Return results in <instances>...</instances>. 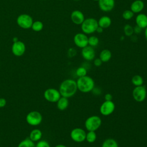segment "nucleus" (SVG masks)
<instances>
[{"mask_svg":"<svg viewBox=\"0 0 147 147\" xmlns=\"http://www.w3.org/2000/svg\"><path fill=\"white\" fill-rule=\"evenodd\" d=\"M59 91L61 96L67 98L75 95L78 91L76 80L72 79H67L60 84Z\"/></svg>","mask_w":147,"mask_h":147,"instance_id":"nucleus-1","label":"nucleus"},{"mask_svg":"<svg viewBox=\"0 0 147 147\" xmlns=\"http://www.w3.org/2000/svg\"><path fill=\"white\" fill-rule=\"evenodd\" d=\"M76 82L78 90L83 93L91 92L95 87V82L94 79L88 75L78 78Z\"/></svg>","mask_w":147,"mask_h":147,"instance_id":"nucleus-2","label":"nucleus"},{"mask_svg":"<svg viewBox=\"0 0 147 147\" xmlns=\"http://www.w3.org/2000/svg\"><path fill=\"white\" fill-rule=\"evenodd\" d=\"M81 25V29L83 33L86 34H91L95 32L98 26V21L94 18H85Z\"/></svg>","mask_w":147,"mask_h":147,"instance_id":"nucleus-3","label":"nucleus"},{"mask_svg":"<svg viewBox=\"0 0 147 147\" xmlns=\"http://www.w3.org/2000/svg\"><path fill=\"white\" fill-rule=\"evenodd\" d=\"M102 125V119L98 115L88 117L84 122V127L87 131L97 130Z\"/></svg>","mask_w":147,"mask_h":147,"instance_id":"nucleus-4","label":"nucleus"},{"mask_svg":"<svg viewBox=\"0 0 147 147\" xmlns=\"http://www.w3.org/2000/svg\"><path fill=\"white\" fill-rule=\"evenodd\" d=\"M147 91L145 86H140L134 88L132 91V96L133 99L137 102H142L146 98Z\"/></svg>","mask_w":147,"mask_h":147,"instance_id":"nucleus-5","label":"nucleus"},{"mask_svg":"<svg viewBox=\"0 0 147 147\" xmlns=\"http://www.w3.org/2000/svg\"><path fill=\"white\" fill-rule=\"evenodd\" d=\"M42 120L41 114L37 111H32L29 112L26 117V121L27 123L31 126H37L40 124Z\"/></svg>","mask_w":147,"mask_h":147,"instance_id":"nucleus-6","label":"nucleus"},{"mask_svg":"<svg viewBox=\"0 0 147 147\" xmlns=\"http://www.w3.org/2000/svg\"><path fill=\"white\" fill-rule=\"evenodd\" d=\"M86 132L80 127H76L73 129L70 133V137L72 141L75 142L80 143L86 140Z\"/></svg>","mask_w":147,"mask_h":147,"instance_id":"nucleus-7","label":"nucleus"},{"mask_svg":"<svg viewBox=\"0 0 147 147\" xmlns=\"http://www.w3.org/2000/svg\"><path fill=\"white\" fill-rule=\"evenodd\" d=\"M33 22L32 17L26 14H20L17 18L18 25L22 29H27L32 27Z\"/></svg>","mask_w":147,"mask_h":147,"instance_id":"nucleus-8","label":"nucleus"},{"mask_svg":"<svg viewBox=\"0 0 147 147\" xmlns=\"http://www.w3.org/2000/svg\"><path fill=\"white\" fill-rule=\"evenodd\" d=\"M61 96L59 91L53 88H48L44 92V98L47 101L52 103L56 102Z\"/></svg>","mask_w":147,"mask_h":147,"instance_id":"nucleus-9","label":"nucleus"},{"mask_svg":"<svg viewBox=\"0 0 147 147\" xmlns=\"http://www.w3.org/2000/svg\"><path fill=\"white\" fill-rule=\"evenodd\" d=\"M115 109V105L112 100H105L101 104L99 111L102 115L109 116L114 111Z\"/></svg>","mask_w":147,"mask_h":147,"instance_id":"nucleus-10","label":"nucleus"},{"mask_svg":"<svg viewBox=\"0 0 147 147\" xmlns=\"http://www.w3.org/2000/svg\"><path fill=\"white\" fill-rule=\"evenodd\" d=\"M88 38L84 33H78L74 36V42L77 47L82 49L88 45Z\"/></svg>","mask_w":147,"mask_h":147,"instance_id":"nucleus-11","label":"nucleus"},{"mask_svg":"<svg viewBox=\"0 0 147 147\" xmlns=\"http://www.w3.org/2000/svg\"><path fill=\"white\" fill-rule=\"evenodd\" d=\"M26 47L25 44L21 41L13 42L11 47V52L16 56H21L25 52Z\"/></svg>","mask_w":147,"mask_h":147,"instance_id":"nucleus-12","label":"nucleus"},{"mask_svg":"<svg viewBox=\"0 0 147 147\" xmlns=\"http://www.w3.org/2000/svg\"><path fill=\"white\" fill-rule=\"evenodd\" d=\"M81 54L82 57L86 61H92L95 59V51L94 48L90 45H87L86 47L82 49Z\"/></svg>","mask_w":147,"mask_h":147,"instance_id":"nucleus-13","label":"nucleus"},{"mask_svg":"<svg viewBox=\"0 0 147 147\" xmlns=\"http://www.w3.org/2000/svg\"><path fill=\"white\" fill-rule=\"evenodd\" d=\"M98 6L104 12L111 11L115 6V0H99Z\"/></svg>","mask_w":147,"mask_h":147,"instance_id":"nucleus-14","label":"nucleus"},{"mask_svg":"<svg viewBox=\"0 0 147 147\" xmlns=\"http://www.w3.org/2000/svg\"><path fill=\"white\" fill-rule=\"evenodd\" d=\"M70 17L71 21L77 25H80L85 20L83 13L79 10H75L72 11Z\"/></svg>","mask_w":147,"mask_h":147,"instance_id":"nucleus-15","label":"nucleus"},{"mask_svg":"<svg viewBox=\"0 0 147 147\" xmlns=\"http://www.w3.org/2000/svg\"><path fill=\"white\" fill-rule=\"evenodd\" d=\"M145 7V3L142 0H134L130 5V9L135 14L141 13Z\"/></svg>","mask_w":147,"mask_h":147,"instance_id":"nucleus-16","label":"nucleus"},{"mask_svg":"<svg viewBox=\"0 0 147 147\" xmlns=\"http://www.w3.org/2000/svg\"><path fill=\"white\" fill-rule=\"evenodd\" d=\"M136 25L142 29H144L147 26V15L144 13H138L135 19Z\"/></svg>","mask_w":147,"mask_h":147,"instance_id":"nucleus-17","label":"nucleus"},{"mask_svg":"<svg viewBox=\"0 0 147 147\" xmlns=\"http://www.w3.org/2000/svg\"><path fill=\"white\" fill-rule=\"evenodd\" d=\"M111 19L107 16H103L98 20V24L103 29H106L110 26L111 25Z\"/></svg>","mask_w":147,"mask_h":147,"instance_id":"nucleus-18","label":"nucleus"},{"mask_svg":"<svg viewBox=\"0 0 147 147\" xmlns=\"http://www.w3.org/2000/svg\"><path fill=\"white\" fill-rule=\"evenodd\" d=\"M56 103L57 109L61 111H63L67 109L69 105V100L67 98L61 96Z\"/></svg>","mask_w":147,"mask_h":147,"instance_id":"nucleus-19","label":"nucleus"},{"mask_svg":"<svg viewBox=\"0 0 147 147\" xmlns=\"http://www.w3.org/2000/svg\"><path fill=\"white\" fill-rule=\"evenodd\" d=\"M112 53L109 49H105L101 51L99 53V59L103 63L108 62L111 58Z\"/></svg>","mask_w":147,"mask_h":147,"instance_id":"nucleus-20","label":"nucleus"},{"mask_svg":"<svg viewBox=\"0 0 147 147\" xmlns=\"http://www.w3.org/2000/svg\"><path fill=\"white\" fill-rule=\"evenodd\" d=\"M42 132L38 129L32 130L29 134V138L33 142H37L41 140L42 137Z\"/></svg>","mask_w":147,"mask_h":147,"instance_id":"nucleus-21","label":"nucleus"},{"mask_svg":"<svg viewBox=\"0 0 147 147\" xmlns=\"http://www.w3.org/2000/svg\"><path fill=\"white\" fill-rule=\"evenodd\" d=\"M102 147H118V144L115 140L110 138L104 140Z\"/></svg>","mask_w":147,"mask_h":147,"instance_id":"nucleus-22","label":"nucleus"},{"mask_svg":"<svg viewBox=\"0 0 147 147\" xmlns=\"http://www.w3.org/2000/svg\"><path fill=\"white\" fill-rule=\"evenodd\" d=\"M131 83L135 86H142L144 84V79L140 75H134L131 79Z\"/></svg>","mask_w":147,"mask_h":147,"instance_id":"nucleus-23","label":"nucleus"},{"mask_svg":"<svg viewBox=\"0 0 147 147\" xmlns=\"http://www.w3.org/2000/svg\"><path fill=\"white\" fill-rule=\"evenodd\" d=\"M18 147H36V145L30 138H26L19 143Z\"/></svg>","mask_w":147,"mask_h":147,"instance_id":"nucleus-24","label":"nucleus"},{"mask_svg":"<svg viewBox=\"0 0 147 147\" xmlns=\"http://www.w3.org/2000/svg\"><path fill=\"white\" fill-rule=\"evenodd\" d=\"M96 134L94 131H88L86 133V141L88 143H93L96 140Z\"/></svg>","mask_w":147,"mask_h":147,"instance_id":"nucleus-25","label":"nucleus"},{"mask_svg":"<svg viewBox=\"0 0 147 147\" xmlns=\"http://www.w3.org/2000/svg\"><path fill=\"white\" fill-rule=\"evenodd\" d=\"M99 42V40L96 36H91L88 38V45L93 48L96 47Z\"/></svg>","mask_w":147,"mask_h":147,"instance_id":"nucleus-26","label":"nucleus"},{"mask_svg":"<svg viewBox=\"0 0 147 147\" xmlns=\"http://www.w3.org/2000/svg\"><path fill=\"white\" fill-rule=\"evenodd\" d=\"M123 32L126 36L131 37L134 33L133 26L129 24H126L123 27Z\"/></svg>","mask_w":147,"mask_h":147,"instance_id":"nucleus-27","label":"nucleus"},{"mask_svg":"<svg viewBox=\"0 0 147 147\" xmlns=\"http://www.w3.org/2000/svg\"><path fill=\"white\" fill-rule=\"evenodd\" d=\"M44 27V25L42 22L40 21H36L33 22L31 28L35 32H40L41 31Z\"/></svg>","mask_w":147,"mask_h":147,"instance_id":"nucleus-28","label":"nucleus"},{"mask_svg":"<svg viewBox=\"0 0 147 147\" xmlns=\"http://www.w3.org/2000/svg\"><path fill=\"white\" fill-rule=\"evenodd\" d=\"M75 74L76 75V76L78 78L80 77H82V76H84L86 75H87V69L85 67H78L75 71Z\"/></svg>","mask_w":147,"mask_h":147,"instance_id":"nucleus-29","label":"nucleus"},{"mask_svg":"<svg viewBox=\"0 0 147 147\" xmlns=\"http://www.w3.org/2000/svg\"><path fill=\"white\" fill-rule=\"evenodd\" d=\"M134 13L130 10V9H127L123 11V12L122 14V16L123 18L125 20H130L134 17Z\"/></svg>","mask_w":147,"mask_h":147,"instance_id":"nucleus-30","label":"nucleus"},{"mask_svg":"<svg viewBox=\"0 0 147 147\" xmlns=\"http://www.w3.org/2000/svg\"><path fill=\"white\" fill-rule=\"evenodd\" d=\"M36 147H51L49 144L46 140H40L36 145Z\"/></svg>","mask_w":147,"mask_h":147,"instance_id":"nucleus-31","label":"nucleus"},{"mask_svg":"<svg viewBox=\"0 0 147 147\" xmlns=\"http://www.w3.org/2000/svg\"><path fill=\"white\" fill-rule=\"evenodd\" d=\"M67 54L69 57H73L76 55V50L74 48H71L68 50Z\"/></svg>","mask_w":147,"mask_h":147,"instance_id":"nucleus-32","label":"nucleus"},{"mask_svg":"<svg viewBox=\"0 0 147 147\" xmlns=\"http://www.w3.org/2000/svg\"><path fill=\"white\" fill-rule=\"evenodd\" d=\"M91 92H92L93 94L95 95H100L102 93V90L99 87H94V88L92 89Z\"/></svg>","mask_w":147,"mask_h":147,"instance_id":"nucleus-33","label":"nucleus"},{"mask_svg":"<svg viewBox=\"0 0 147 147\" xmlns=\"http://www.w3.org/2000/svg\"><path fill=\"white\" fill-rule=\"evenodd\" d=\"M93 60H94V62H93L94 64L95 67H100V66H101V65L103 63V62L99 58L94 59Z\"/></svg>","mask_w":147,"mask_h":147,"instance_id":"nucleus-34","label":"nucleus"},{"mask_svg":"<svg viewBox=\"0 0 147 147\" xmlns=\"http://www.w3.org/2000/svg\"><path fill=\"white\" fill-rule=\"evenodd\" d=\"M133 30H134V33L139 34V33H140L141 32L142 29L141 28H140L139 26H137L136 25V26L133 27Z\"/></svg>","mask_w":147,"mask_h":147,"instance_id":"nucleus-35","label":"nucleus"},{"mask_svg":"<svg viewBox=\"0 0 147 147\" xmlns=\"http://www.w3.org/2000/svg\"><path fill=\"white\" fill-rule=\"evenodd\" d=\"M6 105V100L3 98H0V108H2Z\"/></svg>","mask_w":147,"mask_h":147,"instance_id":"nucleus-36","label":"nucleus"},{"mask_svg":"<svg viewBox=\"0 0 147 147\" xmlns=\"http://www.w3.org/2000/svg\"><path fill=\"white\" fill-rule=\"evenodd\" d=\"M104 98L105 100H112L113 99V96L110 93H107L104 96Z\"/></svg>","mask_w":147,"mask_h":147,"instance_id":"nucleus-37","label":"nucleus"},{"mask_svg":"<svg viewBox=\"0 0 147 147\" xmlns=\"http://www.w3.org/2000/svg\"><path fill=\"white\" fill-rule=\"evenodd\" d=\"M103 30H104V29H103L102 28H101L100 26H98V28H96V32H97V33H102L103 32Z\"/></svg>","mask_w":147,"mask_h":147,"instance_id":"nucleus-38","label":"nucleus"},{"mask_svg":"<svg viewBox=\"0 0 147 147\" xmlns=\"http://www.w3.org/2000/svg\"><path fill=\"white\" fill-rule=\"evenodd\" d=\"M145 31H144V36H145V38L146 39V40L147 41V26L144 29Z\"/></svg>","mask_w":147,"mask_h":147,"instance_id":"nucleus-39","label":"nucleus"},{"mask_svg":"<svg viewBox=\"0 0 147 147\" xmlns=\"http://www.w3.org/2000/svg\"><path fill=\"white\" fill-rule=\"evenodd\" d=\"M55 147H67V146L63 144H58V145H56Z\"/></svg>","mask_w":147,"mask_h":147,"instance_id":"nucleus-40","label":"nucleus"},{"mask_svg":"<svg viewBox=\"0 0 147 147\" xmlns=\"http://www.w3.org/2000/svg\"><path fill=\"white\" fill-rule=\"evenodd\" d=\"M92 1H97V2H98L99 0H92Z\"/></svg>","mask_w":147,"mask_h":147,"instance_id":"nucleus-41","label":"nucleus"},{"mask_svg":"<svg viewBox=\"0 0 147 147\" xmlns=\"http://www.w3.org/2000/svg\"><path fill=\"white\" fill-rule=\"evenodd\" d=\"M73 1H80V0H73Z\"/></svg>","mask_w":147,"mask_h":147,"instance_id":"nucleus-42","label":"nucleus"},{"mask_svg":"<svg viewBox=\"0 0 147 147\" xmlns=\"http://www.w3.org/2000/svg\"><path fill=\"white\" fill-rule=\"evenodd\" d=\"M0 65H1V63H0Z\"/></svg>","mask_w":147,"mask_h":147,"instance_id":"nucleus-43","label":"nucleus"}]
</instances>
